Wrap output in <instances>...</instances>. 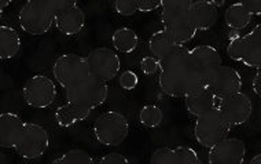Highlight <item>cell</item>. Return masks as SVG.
Here are the masks:
<instances>
[{
	"label": "cell",
	"mask_w": 261,
	"mask_h": 164,
	"mask_svg": "<svg viewBox=\"0 0 261 164\" xmlns=\"http://www.w3.org/2000/svg\"><path fill=\"white\" fill-rule=\"evenodd\" d=\"M190 50L185 44H176L162 59H160V88L167 96L185 98L191 92L201 90L189 66Z\"/></svg>",
	"instance_id": "1"
},
{
	"label": "cell",
	"mask_w": 261,
	"mask_h": 164,
	"mask_svg": "<svg viewBox=\"0 0 261 164\" xmlns=\"http://www.w3.org/2000/svg\"><path fill=\"white\" fill-rule=\"evenodd\" d=\"M57 13L50 0H28L18 14L23 32L31 36H43L55 24Z\"/></svg>",
	"instance_id": "2"
},
{
	"label": "cell",
	"mask_w": 261,
	"mask_h": 164,
	"mask_svg": "<svg viewBox=\"0 0 261 164\" xmlns=\"http://www.w3.org/2000/svg\"><path fill=\"white\" fill-rule=\"evenodd\" d=\"M96 141L105 146H118L129 134V122L117 110H108L96 119L92 127Z\"/></svg>",
	"instance_id": "3"
},
{
	"label": "cell",
	"mask_w": 261,
	"mask_h": 164,
	"mask_svg": "<svg viewBox=\"0 0 261 164\" xmlns=\"http://www.w3.org/2000/svg\"><path fill=\"white\" fill-rule=\"evenodd\" d=\"M231 126L219 109H213L205 114H201L195 120L194 134L199 145L211 149L220 141L230 137Z\"/></svg>",
	"instance_id": "4"
},
{
	"label": "cell",
	"mask_w": 261,
	"mask_h": 164,
	"mask_svg": "<svg viewBox=\"0 0 261 164\" xmlns=\"http://www.w3.org/2000/svg\"><path fill=\"white\" fill-rule=\"evenodd\" d=\"M221 65L220 53L213 46L201 44L190 50L189 66L201 88L209 86L212 78Z\"/></svg>",
	"instance_id": "5"
},
{
	"label": "cell",
	"mask_w": 261,
	"mask_h": 164,
	"mask_svg": "<svg viewBox=\"0 0 261 164\" xmlns=\"http://www.w3.org/2000/svg\"><path fill=\"white\" fill-rule=\"evenodd\" d=\"M53 75H54L55 80L65 90H68L90 78L91 72L87 58L68 53V54H62L55 59L54 66H53Z\"/></svg>",
	"instance_id": "6"
},
{
	"label": "cell",
	"mask_w": 261,
	"mask_h": 164,
	"mask_svg": "<svg viewBox=\"0 0 261 164\" xmlns=\"http://www.w3.org/2000/svg\"><path fill=\"white\" fill-rule=\"evenodd\" d=\"M58 90L54 80L45 75H35L25 82L22 97L25 104L35 109H45L55 102Z\"/></svg>",
	"instance_id": "7"
},
{
	"label": "cell",
	"mask_w": 261,
	"mask_h": 164,
	"mask_svg": "<svg viewBox=\"0 0 261 164\" xmlns=\"http://www.w3.org/2000/svg\"><path fill=\"white\" fill-rule=\"evenodd\" d=\"M109 97L108 82L91 75L80 84L66 90V100L69 102H76L80 105L88 106L95 109L98 106L103 105Z\"/></svg>",
	"instance_id": "8"
},
{
	"label": "cell",
	"mask_w": 261,
	"mask_h": 164,
	"mask_svg": "<svg viewBox=\"0 0 261 164\" xmlns=\"http://www.w3.org/2000/svg\"><path fill=\"white\" fill-rule=\"evenodd\" d=\"M87 62L90 66L91 75L110 82L117 78L121 69V59L118 54L109 47H96L87 54Z\"/></svg>",
	"instance_id": "9"
},
{
	"label": "cell",
	"mask_w": 261,
	"mask_h": 164,
	"mask_svg": "<svg viewBox=\"0 0 261 164\" xmlns=\"http://www.w3.org/2000/svg\"><path fill=\"white\" fill-rule=\"evenodd\" d=\"M50 146V135L43 126L37 123H27L22 139L15 148L21 157L27 160L39 159Z\"/></svg>",
	"instance_id": "10"
},
{
	"label": "cell",
	"mask_w": 261,
	"mask_h": 164,
	"mask_svg": "<svg viewBox=\"0 0 261 164\" xmlns=\"http://www.w3.org/2000/svg\"><path fill=\"white\" fill-rule=\"evenodd\" d=\"M217 109L220 110L225 120L232 127H235V126H242L252 118L253 104L250 98L241 91L220 100Z\"/></svg>",
	"instance_id": "11"
},
{
	"label": "cell",
	"mask_w": 261,
	"mask_h": 164,
	"mask_svg": "<svg viewBox=\"0 0 261 164\" xmlns=\"http://www.w3.org/2000/svg\"><path fill=\"white\" fill-rule=\"evenodd\" d=\"M246 146L239 138L227 137L209 149L207 161L211 164H242Z\"/></svg>",
	"instance_id": "12"
},
{
	"label": "cell",
	"mask_w": 261,
	"mask_h": 164,
	"mask_svg": "<svg viewBox=\"0 0 261 164\" xmlns=\"http://www.w3.org/2000/svg\"><path fill=\"white\" fill-rule=\"evenodd\" d=\"M242 86L243 82L241 73L231 66L221 65L220 68L217 69V72L215 73V76L212 78L207 87L211 88L219 100H223L225 97L241 92Z\"/></svg>",
	"instance_id": "13"
},
{
	"label": "cell",
	"mask_w": 261,
	"mask_h": 164,
	"mask_svg": "<svg viewBox=\"0 0 261 164\" xmlns=\"http://www.w3.org/2000/svg\"><path fill=\"white\" fill-rule=\"evenodd\" d=\"M27 127L18 114L13 112H3L0 114V145L5 149H15L22 139Z\"/></svg>",
	"instance_id": "14"
},
{
	"label": "cell",
	"mask_w": 261,
	"mask_h": 164,
	"mask_svg": "<svg viewBox=\"0 0 261 164\" xmlns=\"http://www.w3.org/2000/svg\"><path fill=\"white\" fill-rule=\"evenodd\" d=\"M189 17L198 31H209L216 25L219 9L212 3V0H197L190 7Z\"/></svg>",
	"instance_id": "15"
},
{
	"label": "cell",
	"mask_w": 261,
	"mask_h": 164,
	"mask_svg": "<svg viewBox=\"0 0 261 164\" xmlns=\"http://www.w3.org/2000/svg\"><path fill=\"white\" fill-rule=\"evenodd\" d=\"M220 100L217 98L209 87L201 88L198 91L191 92L189 96L185 97L186 108L195 118H198L201 114H205L213 109H217Z\"/></svg>",
	"instance_id": "16"
},
{
	"label": "cell",
	"mask_w": 261,
	"mask_h": 164,
	"mask_svg": "<svg viewBox=\"0 0 261 164\" xmlns=\"http://www.w3.org/2000/svg\"><path fill=\"white\" fill-rule=\"evenodd\" d=\"M164 29H167L168 33L175 40L176 44H186L195 37L198 29L194 27L189 15L183 17H175V18L161 19Z\"/></svg>",
	"instance_id": "17"
},
{
	"label": "cell",
	"mask_w": 261,
	"mask_h": 164,
	"mask_svg": "<svg viewBox=\"0 0 261 164\" xmlns=\"http://www.w3.org/2000/svg\"><path fill=\"white\" fill-rule=\"evenodd\" d=\"M242 64L249 68H261V24L243 36Z\"/></svg>",
	"instance_id": "18"
},
{
	"label": "cell",
	"mask_w": 261,
	"mask_h": 164,
	"mask_svg": "<svg viewBox=\"0 0 261 164\" xmlns=\"http://www.w3.org/2000/svg\"><path fill=\"white\" fill-rule=\"evenodd\" d=\"M55 27L58 28L59 32L66 36H74L80 33L86 27V15L84 11L77 6L74 9L68 10L65 13L57 14Z\"/></svg>",
	"instance_id": "19"
},
{
	"label": "cell",
	"mask_w": 261,
	"mask_h": 164,
	"mask_svg": "<svg viewBox=\"0 0 261 164\" xmlns=\"http://www.w3.org/2000/svg\"><path fill=\"white\" fill-rule=\"evenodd\" d=\"M94 109L88 106L80 105L76 102H66L65 105L59 106L55 112V120L61 127H72L74 124L80 123L83 120L88 119Z\"/></svg>",
	"instance_id": "20"
},
{
	"label": "cell",
	"mask_w": 261,
	"mask_h": 164,
	"mask_svg": "<svg viewBox=\"0 0 261 164\" xmlns=\"http://www.w3.org/2000/svg\"><path fill=\"white\" fill-rule=\"evenodd\" d=\"M21 50V37L19 33L11 27H0V58L11 59Z\"/></svg>",
	"instance_id": "21"
},
{
	"label": "cell",
	"mask_w": 261,
	"mask_h": 164,
	"mask_svg": "<svg viewBox=\"0 0 261 164\" xmlns=\"http://www.w3.org/2000/svg\"><path fill=\"white\" fill-rule=\"evenodd\" d=\"M224 22L230 29L243 31L252 22V14L238 2L228 6V9L225 10Z\"/></svg>",
	"instance_id": "22"
},
{
	"label": "cell",
	"mask_w": 261,
	"mask_h": 164,
	"mask_svg": "<svg viewBox=\"0 0 261 164\" xmlns=\"http://www.w3.org/2000/svg\"><path fill=\"white\" fill-rule=\"evenodd\" d=\"M113 47L122 54H129L136 50L139 44V37L135 31L129 28H118L112 36Z\"/></svg>",
	"instance_id": "23"
},
{
	"label": "cell",
	"mask_w": 261,
	"mask_h": 164,
	"mask_svg": "<svg viewBox=\"0 0 261 164\" xmlns=\"http://www.w3.org/2000/svg\"><path fill=\"white\" fill-rule=\"evenodd\" d=\"M176 46L175 40L172 39L171 35L168 33L167 29H160L150 36L149 39V50L151 55L155 58L162 59L169 51Z\"/></svg>",
	"instance_id": "24"
},
{
	"label": "cell",
	"mask_w": 261,
	"mask_h": 164,
	"mask_svg": "<svg viewBox=\"0 0 261 164\" xmlns=\"http://www.w3.org/2000/svg\"><path fill=\"white\" fill-rule=\"evenodd\" d=\"M194 0H162L161 2V19L175 18L189 15L190 7Z\"/></svg>",
	"instance_id": "25"
},
{
	"label": "cell",
	"mask_w": 261,
	"mask_h": 164,
	"mask_svg": "<svg viewBox=\"0 0 261 164\" xmlns=\"http://www.w3.org/2000/svg\"><path fill=\"white\" fill-rule=\"evenodd\" d=\"M164 113L157 105H146L139 112V123L146 128H155L162 123Z\"/></svg>",
	"instance_id": "26"
},
{
	"label": "cell",
	"mask_w": 261,
	"mask_h": 164,
	"mask_svg": "<svg viewBox=\"0 0 261 164\" xmlns=\"http://www.w3.org/2000/svg\"><path fill=\"white\" fill-rule=\"evenodd\" d=\"M54 164H94L95 159L83 149H70L53 161Z\"/></svg>",
	"instance_id": "27"
},
{
	"label": "cell",
	"mask_w": 261,
	"mask_h": 164,
	"mask_svg": "<svg viewBox=\"0 0 261 164\" xmlns=\"http://www.w3.org/2000/svg\"><path fill=\"white\" fill-rule=\"evenodd\" d=\"M173 159L175 164H199L201 160L198 153L190 146H175L173 148Z\"/></svg>",
	"instance_id": "28"
},
{
	"label": "cell",
	"mask_w": 261,
	"mask_h": 164,
	"mask_svg": "<svg viewBox=\"0 0 261 164\" xmlns=\"http://www.w3.org/2000/svg\"><path fill=\"white\" fill-rule=\"evenodd\" d=\"M151 164H175L173 159V148L164 146V148H157L153 152V155L150 157Z\"/></svg>",
	"instance_id": "29"
},
{
	"label": "cell",
	"mask_w": 261,
	"mask_h": 164,
	"mask_svg": "<svg viewBox=\"0 0 261 164\" xmlns=\"http://www.w3.org/2000/svg\"><path fill=\"white\" fill-rule=\"evenodd\" d=\"M114 10L118 15H122V17L135 15L139 11L134 0H114Z\"/></svg>",
	"instance_id": "30"
},
{
	"label": "cell",
	"mask_w": 261,
	"mask_h": 164,
	"mask_svg": "<svg viewBox=\"0 0 261 164\" xmlns=\"http://www.w3.org/2000/svg\"><path fill=\"white\" fill-rule=\"evenodd\" d=\"M242 51H243V36L235 37L228 41L227 46V54L231 59L237 62H242Z\"/></svg>",
	"instance_id": "31"
},
{
	"label": "cell",
	"mask_w": 261,
	"mask_h": 164,
	"mask_svg": "<svg viewBox=\"0 0 261 164\" xmlns=\"http://www.w3.org/2000/svg\"><path fill=\"white\" fill-rule=\"evenodd\" d=\"M138 84H139V78L134 71H125L120 75V86L126 91L135 90Z\"/></svg>",
	"instance_id": "32"
},
{
	"label": "cell",
	"mask_w": 261,
	"mask_h": 164,
	"mask_svg": "<svg viewBox=\"0 0 261 164\" xmlns=\"http://www.w3.org/2000/svg\"><path fill=\"white\" fill-rule=\"evenodd\" d=\"M140 68L144 75H154L160 69V59L155 58L154 55L143 57L140 61Z\"/></svg>",
	"instance_id": "33"
},
{
	"label": "cell",
	"mask_w": 261,
	"mask_h": 164,
	"mask_svg": "<svg viewBox=\"0 0 261 164\" xmlns=\"http://www.w3.org/2000/svg\"><path fill=\"white\" fill-rule=\"evenodd\" d=\"M130 160L126 159L125 156L121 155V153H116V152H112V153H108L105 155L103 157L95 160V163L100 164H128Z\"/></svg>",
	"instance_id": "34"
},
{
	"label": "cell",
	"mask_w": 261,
	"mask_h": 164,
	"mask_svg": "<svg viewBox=\"0 0 261 164\" xmlns=\"http://www.w3.org/2000/svg\"><path fill=\"white\" fill-rule=\"evenodd\" d=\"M77 2L79 0H50L51 6L54 7L55 13L61 14L77 7Z\"/></svg>",
	"instance_id": "35"
},
{
	"label": "cell",
	"mask_w": 261,
	"mask_h": 164,
	"mask_svg": "<svg viewBox=\"0 0 261 164\" xmlns=\"http://www.w3.org/2000/svg\"><path fill=\"white\" fill-rule=\"evenodd\" d=\"M142 13H151L161 7L162 0H134Z\"/></svg>",
	"instance_id": "36"
},
{
	"label": "cell",
	"mask_w": 261,
	"mask_h": 164,
	"mask_svg": "<svg viewBox=\"0 0 261 164\" xmlns=\"http://www.w3.org/2000/svg\"><path fill=\"white\" fill-rule=\"evenodd\" d=\"M239 3L252 15H261V0H239Z\"/></svg>",
	"instance_id": "37"
},
{
	"label": "cell",
	"mask_w": 261,
	"mask_h": 164,
	"mask_svg": "<svg viewBox=\"0 0 261 164\" xmlns=\"http://www.w3.org/2000/svg\"><path fill=\"white\" fill-rule=\"evenodd\" d=\"M253 90L257 96L261 97V68L257 69V73L253 79Z\"/></svg>",
	"instance_id": "38"
},
{
	"label": "cell",
	"mask_w": 261,
	"mask_h": 164,
	"mask_svg": "<svg viewBox=\"0 0 261 164\" xmlns=\"http://www.w3.org/2000/svg\"><path fill=\"white\" fill-rule=\"evenodd\" d=\"M13 2L14 0H0V13H3Z\"/></svg>",
	"instance_id": "39"
},
{
	"label": "cell",
	"mask_w": 261,
	"mask_h": 164,
	"mask_svg": "<svg viewBox=\"0 0 261 164\" xmlns=\"http://www.w3.org/2000/svg\"><path fill=\"white\" fill-rule=\"evenodd\" d=\"M241 35H239V31H237V29H231L230 32L227 33V37H228V40H231V39H235V37H239Z\"/></svg>",
	"instance_id": "40"
},
{
	"label": "cell",
	"mask_w": 261,
	"mask_h": 164,
	"mask_svg": "<svg viewBox=\"0 0 261 164\" xmlns=\"http://www.w3.org/2000/svg\"><path fill=\"white\" fill-rule=\"evenodd\" d=\"M250 163H252V164H261V153H258V155L254 156V157L250 160Z\"/></svg>",
	"instance_id": "41"
},
{
	"label": "cell",
	"mask_w": 261,
	"mask_h": 164,
	"mask_svg": "<svg viewBox=\"0 0 261 164\" xmlns=\"http://www.w3.org/2000/svg\"><path fill=\"white\" fill-rule=\"evenodd\" d=\"M212 3L216 6L217 9H220L221 6H224L225 0H212Z\"/></svg>",
	"instance_id": "42"
},
{
	"label": "cell",
	"mask_w": 261,
	"mask_h": 164,
	"mask_svg": "<svg viewBox=\"0 0 261 164\" xmlns=\"http://www.w3.org/2000/svg\"><path fill=\"white\" fill-rule=\"evenodd\" d=\"M260 98H261V97H260Z\"/></svg>",
	"instance_id": "43"
}]
</instances>
